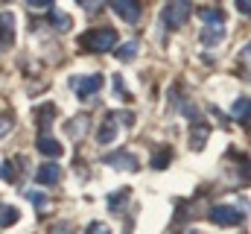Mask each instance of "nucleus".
Returning <instances> with one entry per match:
<instances>
[{
	"label": "nucleus",
	"mask_w": 251,
	"mask_h": 234,
	"mask_svg": "<svg viewBox=\"0 0 251 234\" xmlns=\"http://www.w3.org/2000/svg\"><path fill=\"white\" fill-rule=\"evenodd\" d=\"M114 117H117V123H126L128 129L134 126V115H131V112H114Z\"/></svg>",
	"instance_id": "bb28decb"
},
{
	"label": "nucleus",
	"mask_w": 251,
	"mask_h": 234,
	"mask_svg": "<svg viewBox=\"0 0 251 234\" xmlns=\"http://www.w3.org/2000/svg\"><path fill=\"white\" fill-rule=\"evenodd\" d=\"M35 123H38V135H47V129L53 126V120H56V106L53 103H44V106H38L35 109Z\"/></svg>",
	"instance_id": "9d476101"
},
{
	"label": "nucleus",
	"mask_w": 251,
	"mask_h": 234,
	"mask_svg": "<svg viewBox=\"0 0 251 234\" xmlns=\"http://www.w3.org/2000/svg\"><path fill=\"white\" fill-rule=\"evenodd\" d=\"M111 6H114V12L123 18L126 24H137L140 21V12H143L140 0H111Z\"/></svg>",
	"instance_id": "423d86ee"
},
{
	"label": "nucleus",
	"mask_w": 251,
	"mask_h": 234,
	"mask_svg": "<svg viewBox=\"0 0 251 234\" xmlns=\"http://www.w3.org/2000/svg\"><path fill=\"white\" fill-rule=\"evenodd\" d=\"M12 129V117H6V115H0V135H6Z\"/></svg>",
	"instance_id": "c85d7f7f"
},
{
	"label": "nucleus",
	"mask_w": 251,
	"mask_h": 234,
	"mask_svg": "<svg viewBox=\"0 0 251 234\" xmlns=\"http://www.w3.org/2000/svg\"><path fill=\"white\" fill-rule=\"evenodd\" d=\"M47 24L56 27L59 32H67V29H70V18H67L64 12H50V15H47Z\"/></svg>",
	"instance_id": "6ab92c4d"
},
{
	"label": "nucleus",
	"mask_w": 251,
	"mask_h": 234,
	"mask_svg": "<svg viewBox=\"0 0 251 234\" xmlns=\"http://www.w3.org/2000/svg\"><path fill=\"white\" fill-rule=\"evenodd\" d=\"M170 161H173V149H170V146H164V149H158V152L152 155V161H149V164H152L155 170H164Z\"/></svg>",
	"instance_id": "a211bd4d"
},
{
	"label": "nucleus",
	"mask_w": 251,
	"mask_h": 234,
	"mask_svg": "<svg viewBox=\"0 0 251 234\" xmlns=\"http://www.w3.org/2000/svg\"><path fill=\"white\" fill-rule=\"evenodd\" d=\"M24 196H26V199H29L35 208H47V196H41V193H35V190H26Z\"/></svg>",
	"instance_id": "5701e85b"
},
{
	"label": "nucleus",
	"mask_w": 251,
	"mask_h": 234,
	"mask_svg": "<svg viewBox=\"0 0 251 234\" xmlns=\"http://www.w3.org/2000/svg\"><path fill=\"white\" fill-rule=\"evenodd\" d=\"M111 82H114V97H117V100H126V103H128V100H131V94H128V88H126L123 76H114Z\"/></svg>",
	"instance_id": "aec40b11"
},
{
	"label": "nucleus",
	"mask_w": 251,
	"mask_h": 234,
	"mask_svg": "<svg viewBox=\"0 0 251 234\" xmlns=\"http://www.w3.org/2000/svg\"><path fill=\"white\" fill-rule=\"evenodd\" d=\"M38 152L41 155H47V158H62V152H64V146L56 141V138H50V135H38Z\"/></svg>",
	"instance_id": "9b49d317"
},
{
	"label": "nucleus",
	"mask_w": 251,
	"mask_h": 234,
	"mask_svg": "<svg viewBox=\"0 0 251 234\" xmlns=\"http://www.w3.org/2000/svg\"><path fill=\"white\" fill-rule=\"evenodd\" d=\"M79 44L91 53H108L117 47V32L111 27H94L85 35H79Z\"/></svg>",
	"instance_id": "f03ea898"
},
{
	"label": "nucleus",
	"mask_w": 251,
	"mask_h": 234,
	"mask_svg": "<svg viewBox=\"0 0 251 234\" xmlns=\"http://www.w3.org/2000/svg\"><path fill=\"white\" fill-rule=\"evenodd\" d=\"M237 9L249 18V15H251V0H237Z\"/></svg>",
	"instance_id": "c756f323"
},
{
	"label": "nucleus",
	"mask_w": 251,
	"mask_h": 234,
	"mask_svg": "<svg viewBox=\"0 0 251 234\" xmlns=\"http://www.w3.org/2000/svg\"><path fill=\"white\" fill-rule=\"evenodd\" d=\"M114 56L120 58V61H134V58H137V41L117 44V47H114Z\"/></svg>",
	"instance_id": "dca6fc26"
},
{
	"label": "nucleus",
	"mask_w": 251,
	"mask_h": 234,
	"mask_svg": "<svg viewBox=\"0 0 251 234\" xmlns=\"http://www.w3.org/2000/svg\"><path fill=\"white\" fill-rule=\"evenodd\" d=\"M199 18L204 21L201 44L204 47L222 44V38H225V15H222V9H199Z\"/></svg>",
	"instance_id": "f257e3e1"
},
{
	"label": "nucleus",
	"mask_w": 251,
	"mask_h": 234,
	"mask_svg": "<svg viewBox=\"0 0 251 234\" xmlns=\"http://www.w3.org/2000/svg\"><path fill=\"white\" fill-rule=\"evenodd\" d=\"M0 41L6 47L15 44V15L12 12H0Z\"/></svg>",
	"instance_id": "f8f14e48"
},
{
	"label": "nucleus",
	"mask_w": 251,
	"mask_h": 234,
	"mask_svg": "<svg viewBox=\"0 0 251 234\" xmlns=\"http://www.w3.org/2000/svg\"><path fill=\"white\" fill-rule=\"evenodd\" d=\"M47 234H76V226L67 223V220H62V223H53V226L47 229Z\"/></svg>",
	"instance_id": "412c9836"
},
{
	"label": "nucleus",
	"mask_w": 251,
	"mask_h": 234,
	"mask_svg": "<svg viewBox=\"0 0 251 234\" xmlns=\"http://www.w3.org/2000/svg\"><path fill=\"white\" fill-rule=\"evenodd\" d=\"M193 15V3L190 0H170L164 9V27L167 29H178L187 24V18Z\"/></svg>",
	"instance_id": "20e7f679"
},
{
	"label": "nucleus",
	"mask_w": 251,
	"mask_h": 234,
	"mask_svg": "<svg viewBox=\"0 0 251 234\" xmlns=\"http://www.w3.org/2000/svg\"><path fill=\"white\" fill-rule=\"evenodd\" d=\"M0 178H3V181H15V178H18V173H15V164H12V161H6V164L0 167Z\"/></svg>",
	"instance_id": "b1692460"
},
{
	"label": "nucleus",
	"mask_w": 251,
	"mask_h": 234,
	"mask_svg": "<svg viewBox=\"0 0 251 234\" xmlns=\"http://www.w3.org/2000/svg\"><path fill=\"white\" fill-rule=\"evenodd\" d=\"M114 141H117V117L105 115L102 126L97 129V144H100V146H108V144H114Z\"/></svg>",
	"instance_id": "6e6552de"
},
{
	"label": "nucleus",
	"mask_w": 251,
	"mask_h": 234,
	"mask_svg": "<svg viewBox=\"0 0 251 234\" xmlns=\"http://www.w3.org/2000/svg\"><path fill=\"white\" fill-rule=\"evenodd\" d=\"M59 178H62V167L53 164V161H50V164H41L38 173H35V181H38V184H56Z\"/></svg>",
	"instance_id": "ddd939ff"
},
{
	"label": "nucleus",
	"mask_w": 251,
	"mask_h": 234,
	"mask_svg": "<svg viewBox=\"0 0 251 234\" xmlns=\"http://www.w3.org/2000/svg\"><path fill=\"white\" fill-rule=\"evenodd\" d=\"M21 220V211L15 205H0V229H9Z\"/></svg>",
	"instance_id": "2eb2a0df"
},
{
	"label": "nucleus",
	"mask_w": 251,
	"mask_h": 234,
	"mask_svg": "<svg viewBox=\"0 0 251 234\" xmlns=\"http://www.w3.org/2000/svg\"><path fill=\"white\" fill-rule=\"evenodd\" d=\"M231 115H234V120H240L243 126L249 123V97H246V94L234 103V112H231Z\"/></svg>",
	"instance_id": "f3484780"
},
{
	"label": "nucleus",
	"mask_w": 251,
	"mask_h": 234,
	"mask_svg": "<svg viewBox=\"0 0 251 234\" xmlns=\"http://www.w3.org/2000/svg\"><path fill=\"white\" fill-rule=\"evenodd\" d=\"M85 234H111V229L105 226V223H100V220H94L91 226H88V232Z\"/></svg>",
	"instance_id": "a878e982"
},
{
	"label": "nucleus",
	"mask_w": 251,
	"mask_h": 234,
	"mask_svg": "<svg viewBox=\"0 0 251 234\" xmlns=\"http://www.w3.org/2000/svg\"><path fill=\"white\" fill-rule=\"evenodd\" d=\"M76 3H79V6H82L85 12H100L105 0H76Z\"/></svg>",
	"instance_id": "393cba45"
},
{
	"label": "nucleus",
	"mask_w": 251,
	"mask_h": 234,
	"mask_svg": "<svg viewBox=\"0 0 251 234\" xmlns=\"http://www.w3.org/2000/svg\"><path fill=\"white\" fill-rule=\"evenodd\" d=\"M3 50H6V44H3V41H0V53H3Z\"/></svg>",
	"instance_id": "7c9ffc66"
},
{
	"label": "nucleus",
	"mask_w": 251,
	"mask_h": 234,
	"mask_svg": "<svg viewBox=\"0 0 251 234\" xmlns=\"http://www.w3.org/2000/svg\"><path fill=\"white\" fill-rule=\"evenodd\" d=\"M102 73H88V76H70V88H73V94L82 100V103H88V100H94V94H100V88H102Z\"/></svg>",
	"instance_id": "7ed1b4c3"
},
{
	"label": "nucleus",
	"mask_w": 251,
	"mask_h": 234,
	"mask_svg": "<svg viewBox=\"0 0 251 234\" xmlns=\"http://www.w3.org/2000/svg\"><path fill=\"white\" fill-rule=\"evenodd\" d=\"M207 138H210V126L201 123V120H193V129H190V146L199 152V149H204Z\"/></svg>",
	"instance_id": "1a4fd4ad"
},
{
	"label": "nucleus",
	"mask_w": 251,
	"mask_h": 234,
	"mask_svg": "<svg viewBox=\"0 0 251 234\" xmlns=\"http://www.w3.org/2000/svg\"><path fill=\"white\" fill-rule=\"evenodd\" d=\"M88 126H91V117H88V115H76V120H70V123H67V132H70L76 141H82V138H85V132H88Z\"/></svg>",
	"instance_id": "4468645a"
},
{
	"label": "nucleus",
	"mask_w": 251,
	"mask_h": 234,
	"mask_svg": "<svg viewBox=\"0 0 251 234\" xmlns=\"http://www.w3.org/2000/svg\"><path fill=\"white\" fill-rule=\"evenodd\" d=\"M26 3H29L32 9H47V6H53L56 0H26Z\"/></svg>",
	"instance_id": "cd10ccee"
},
{
	"label": "nucleus",
	"mask_w": 251,
	"mask_h": 234,
	"mask_svg": "<svg viewBox=\"0 0 251 234\" xmlns=\"http://www.w3.org/2000/svg\"><path fill=\"white\" fill-rule=\"evenodd\" d=\"M210 223H216V226H222V229H234V226H240L243 223V211H237V208H231V205H216V208H210Z\"/></svg>",
	"instance_id": "39448f33"
},
{
	"label": "nucleus",
	"mask_w": 251,
	"mask_h": 234,
	"mask_svg": "<svg viewBox=\"0 0 251 234\" xmlns=\"http://www.w3.org/2000/svg\"><path fill=\"white\" fill-rule=\"evenodd\" d=\"M126 199H128V187H126V190H120V193H114V196L108 199V208H111L114 214H120V202H126Z\"/></svg>",
	"instance_id": "4be33fe9"
},
{
	"label": "nucleus",
	"mask_w": 251,
	"mask_h": 234,
	"mask_svg": "<svg viewBox=\"0 0 251 234\" xmlns=\"http://www.w3.org/2000/svg\"><path fill=\"white\" fill-rule=\"evenodd\" d=\"M105 164H111L114 170H128V173H134V170H140V164H137V155H131V152H111L108 158H105Z\"/></svg>",
	"instance_id": "0eeeda50"
}]
</instances>
